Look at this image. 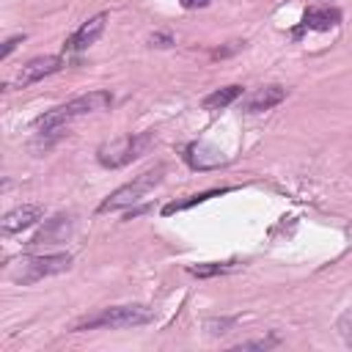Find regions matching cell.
I'll use <instances>...</instances> for the list:
<instances>
[{
  "instance_id": "17",
  "label": "cell",
  "mask_w": 352,
  "mask_h": 352,
  "mask_svg": "<svg viewBox=\"0 0 352 352\" xmlns=\"http://www.w3.org/2000/svg\"><path fill=\"white\" fill-rule=\"evenodd\" d=\"M148 44H151V47H170V44H173V36H170V33H151Z\"/></svg>"
},
{
  "instance_id": "5",
  "label": "cell",
  "mask_w": 352,
  "mask_h": 352,
  "mask_svg": "<svg viewBox=\"0 0 352 352\" xmlns=\"http://www.w3.org/2000/svg\"><path fill=\"white\" fill-rule=\"evenodd\" d=\"M154 143V132H140V135H126L121 140H113L107 146L99 148V162L104 168H124L129 165L132 160L143 157L148 151V146Z\"/></svg>"
},
{
  "instance_id": "8",
  "label": "cell",
  "mask_w": 352,
  "mask_h": 352,
  "mask_svg": "<svg viewBox=\"0 0 352 352\" xmlns=\"http://www.w3.org/2000/svg\"><path fill=\"white\" fill-rule=\"evenodd\" d=\"M104 22H107V14L102 11V14H96V16H91L88 22H82L74 33H72V38L66 41V50H72V52H80V50H85V47H91L99 36H102V30H104Z\"/></svg>"
},
{
  "instance_id": "10",
  "label": "cell",
  "mask_w": 352,
  "mask_h": 352,
  "mask_svg": "<svg viewBox=\"0 0 352 352\" xmlns=\"http://www.w3.org/2000/svg\"><path fill=\"white\" fill-rule=\"evenodd\" d=\"M44 214V209L38 204H22L16 209H11L6 217H3V234H16L22 228H30L38 217Z\"/></svg>"
},
{
  "instance_id": "14",
  "label": "cell",
  "mask_w": 352,
  "mask_h": 352,
  "mask_svg": "<svg viewBox=\"0 0 352 352\" xmlns=\"http://www.w3.org/2000/svg\"><path fill=\"white\" fill-rule=\"evenodd\" d=\"M212 195H217V190H209V192L192 195V198H187V201H179V204H168V206L162 209V214H173V212H182V209H187V206H192V204H201V201H206V198H212Z\"/></svg>"
},
{
  "instance_id": "7",
  "label": "cell",
  "mask_w": 352,
  "mask_h": 352,
  "mask_svg": "<svg viewBox=\"0 0 352 352\" xmlns=\"http://www.w3.org/2000/svg\"><path fill=\"white\" fill-rule=\"evenodd\" d=\"M72 214H55L52 220H47L36 234H33V239L28 242L30 248H36V245H58V242H66L69 239V234H72Z\"/></svg>"
},
{
  "instance_id": "13",
  "label": "cell",
  "mask_w": 352,
  "mask_h": 352,
  "mask_svg": "<svg viewBox=\"0 0 352 352\" xmlns=\"http://www.w3.org/2000/svg\"><path fill=\"white\" fill-rule=\"evenodd\" d=\"M234 261H226V264H198V267H190L187 272L195 275V278H214V275H223L231 270Z\"/></svg>"
},
{
  "instance_id": "19",
  "label": "cell",
  "mask_w": 352,
  "mask_h": 352,
  "mask_svg": "<svg viewBox=\"0 0 352 352\" xmlns=\"http://www.w3.org/2000/svg\"><path fill=\"white\" fill-rule=\"evenodd\" d=\"M275 341H245V344H236L234 349H267V346H272Z\"/></svg>"
},
{
  "instance_id": "1",
  "label": "cell",
  "mask_w": 352,
  "mask_h": 352,
  "mask_svg": "<svg viewBox=\"0 0 352 352\" xmlns=\"http://www.w3.org/2000/svg\"><path fill=\"white\" fill-rule=\"evenodd\" d=\"M110 104H113L110 91H91V94H85V96H77V99H72V102H66V104H60V107L44 113V116L36 121V129H38V135H52V132L63 129L72 118L85 116V113H96V110H107Z\"/></svg>"
},
{
  "instance_id": "11",
  "label": "cell",
  "mask_w": 352,
  "mask_h": 352,
  "mask_svg": "<svg viewBox=\"0 0 352 352\" xmlns=\"http://www.w3.org/2000/svg\"><path fill=\"white\" fill-rule=\"evenodd\" d=\"M341 22V11L338 8H308L302 16V25L311 30H330Z\"/></svg>"
},
{
  "instance_id": "9",
  "label": "cell",
  "mask_w": 352,
  "mask_h": 352,
  "mask_svg": "<svg viewBox=\"0 0 352 352\" xmlns=\"http://www.w3.org/2000/svg\"><path fill=\"white\" fill-rule=\"evenodd\" d=\"M283 99H286V88H283V85H264V88L253 91V94L245 99L242 110H245V113H264V110H272L275 104H280Z\"/></svg>"
},
{
  "instance_id": "12",
  "label": "cell",
  "mask_w": 352,
  "mask_h": 352,
  "mask_svg": "<svg viewBox=\"0 0 352 352\" xmlns=\"http://www.w3.org/2000/svg\"><path fill=\"white\" fill-rule=\"evenodd\" d=\"M242 96V85H226V88H217V91H212V94H206L204 96V110H223V107H228V104H234L236 99Z\"/></svg>"
},
{
  "instance_id": "16",
  "label": "cell",
  "mask_w": 352,
  "mask_h": 352,
  "mask_svg": "<svg viewBox=\"0 0 352 352\" xmlns=\"http://www.w3.org/2000/svg\"><path fill=\"white\" fill-rule=\"evenodd\" d=\"M338 333H341V338L352 346V308L341 314V319H338Z\"/></svg>"
},
{
  "instance_id": "6",
  "label": "cell",
  "mask_w": 352,
  "mask_h": 352,
  "mask_svg": "<svg viewBox=\"0 0 352 352\" xmlns=\"http://www.w3.org/2000/svg\"><path fill=\"white\" fill-rule=\"evenodd\" d=\"M60 69H63V58H58V55L33 58V60H28V63L16 72V85H19V88H28V85H33V82H38V80H44V77L60 72Z\"/></svg>"
},
{
  "instance_id": "3",
  "label": "cell",
  "mask_w": 352,
  "mask_h": 352,
  "mask_svg": "<svg viewBox=\"0 0 352 352\" xmlns=\"http://www.w3.org/2000/svg\"><path fill=\"white\" fill-rule=\"evenodd\" d=\"M72 267V256L69 253H50V256H25L19 258L11 270L8 278L16 283H36L47 275H58L66 272Z\"/></svg>"
},
{
  "instance_id": "4",
  "label": "cell",
  "mask_w": 352,
  "mask_h": 352,
  "mask_svg": "<svg viewBox=\"0 0 352 352\" xmlns=\"http://www.w3.org/2000/svg\"><path fill=\"white\" fill-rule=\"evenodd\" d=\"M165 176V165H157L151 170H143L140 176H135L132 182H126L124 187H118L116 192H110L102 204H99V212H116V209H126L132 204H138L148 190H154Z\"/></svg>"
},
{
  "instance_id": "20",
  "label": "cell",
  "mask_w": 352,
  "mask_h": 352,
  "mask_svg": "<svg viewBox=\"0 0 352 352\" xmlns=\"http://www.w3.org/2000/svg\"><path fill=\"white\" fill-rule=\"evenodd\" d=\"M179 3H182L184 8H190V11H192V8H206L212 0H179Z\"/></svg>"
},
{
  "instance_id": "21",
  "label": "cell",
  "mask_w": 352,
  "mask_h": 352,
  "mask_svg": "<svg viewBox=\"0 0 352 352\" xmlns=\"http://www.w3.org/2000/svg\"><path fill=\"white\" fill-rule=\"evenodd\" d=\"M239 47H242V44H239V41H234V47H226V50H214L212 55H214V58H226V55H231V52H236Z\"/></svg>"
},
{
  "instance_id": "18",
  "label": "cell",
  "mask_w": 352,
  "mask_h": 352,
  "mask_svg": "<svg viewBox=\"0 0 352 352\" xmlns=\"http://www.w3.org/2000/svg\"><path fill=\"white\" fill-rule=\"evenodd\" d=\"M19 41H25V36H11V38H8V41H6V47H3V50H0V58H3V60H6V58H8V55H11V52H14V47H16V44H19Z\"/></svg>"
},
{
  "instance_id": "15",
  "label": "cell",
  "mask_w": 352,
  "mask_h": 352,
  "mask_svg": "<svg viewBox=\"0 0 352 352\" xmlns=\"http://www.w3.org/2000/svg\"><path fill=\"white\" fill-rule=\"evenodd\" d=\"M234 322H236L234 316H228V319H209L206 322V330H209V336H223V333H228V327Z\"/></svg>"
},
{
  "instance_id": "2",
  "label": "cell",
  "mask_w": 352,
  "mask_h": 352,
  "mask_svg": "<svg viewBox=\"0 0 352 352\" xmlns=\"http://www.w3.org/2000/svg\"><path fill=\"white\" fill-rule=\"evenodd\" d=\"M151 319H154V314H151V308H146V305H113V308H102L96 316L82 319L74 330H94V327L121 330V327L148 324Z\"/></svg>"
}]
</instances>
